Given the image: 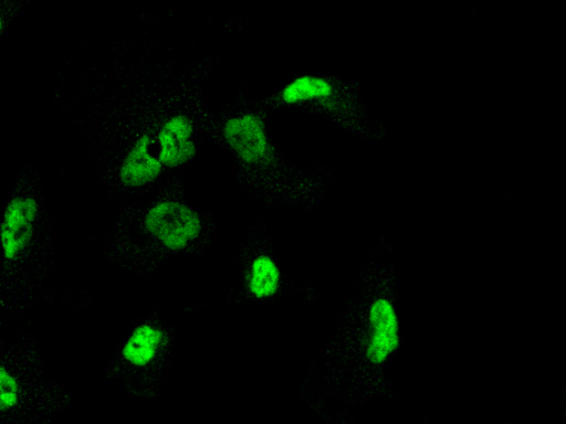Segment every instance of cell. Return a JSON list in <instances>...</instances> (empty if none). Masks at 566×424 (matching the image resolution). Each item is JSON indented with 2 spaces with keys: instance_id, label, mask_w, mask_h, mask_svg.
<instances>
[{
  "instance_id": "cell-2",
  "label": "cell",
  "mask_w": 566,
  "mask_h": 424,
  "mask_svg": "<svg viewBox=\"0 0 566 424\" xmlns=\"http://www.w3.org/2000/svg\"><path fill=\"white\" fill-rule=\"evenodd\" d=\"M402 341L401 316L388 296H376L367 306L363 354L367 363L381 367L390 361Z\"/></svg>"
},
{
  "instance_id": "cell-5",
  "label": "cell",
  "mask_w": 566,
  "mask_h": 424,
  "mask_svg": "<svg viewBox=\"0 0 566 424\" xmlns=\"http://www.w3.org/2000/svg\"><path fill=\"white\" fill-rule=\"evenodd\" d=\"M156 153L164 168L176 169L188 163L197 152L195 125L185 114H175L159 126Z\"/></svg>"
},
{
  "instance_id": "cell-8",
  "label": "cell",
  "mask_w": 566,
  "mask_h": 424,
  "mask_svg": "<svg viewBox=\"0 0 566 424\" xmlns=\"http://www.w3.org/2000/svg\"><path fill=\"white\" fill-rule=\"evenodd\" d=\"M335 85L326 77L315 74H301L290 80L280 91V99L285 105L308 103L328 104L336 98Z\"/></svg>"
},
{
  "instance_id": "cell-7",
  "label": "cell",
  "mask_w": 566,
  "mask_h": 424,
  "mask_svg": "<svg viewBox=\"0 0 566 424\" xmlns=\"http://www.w3.org/2000/svg\"><path fill=\"white\" fill-rule=\"evenodd\" d=\"M166 340L164 330L154 324L136 326L120 347V357L134 368L151 364L160 353Z\"/></svg>"
},
{
  "instance_id": "cell-6",
  "label": "cell",
  "mask_w": 566,
  "mask_h": 424,
  "mask_svg": "<svg viewBox=\"0 0 566 424\" xmlns=\"http://www.w3.org/2000/svg\"><path fill=\"white\" fill-rule=\"evenodd\" d=\"M154 144V137L144 132L130 145L118 168V180L123 186L139 188L160 177L164 167L153 149Z\"/></svg>"
},
{
  "instance_id": "cell-9",
  "label": "cell",
  "mask_w": 566,
  "mask_h": 424,
  "mask_svg": "<svg viewBox=\"0 0 566 424\" xmlns=\"http://www.w3.org/2000/svg\"><path fill=\"white\" fill-rule=\"evenodd\" d=\"M280 268L270 255L255 256L245 274L247 292L255 299L274 296L280 287Z\"/></svg>"
},
{
  "instance_id": "cell-11",
  "label": "cell",
  "mask_w": 566,
  "mask_h": 424,
  "mask_svg": "<svg viewBox=\"0 0 566 424\" xmlns=\"http://www.w3.org/2000/svg\"><path fill=\"white\" fill-rule=\"evenodd\" d=\"M3 29H4V18H3V15L0 12V35H1L2 31H3Z\"/></svg>"
},
{
  "instance_id": "cell-10",
  "label": "cell",
  "mask_w": 566,
  "mask_h": 424,
  "mask_svg": "<svg viewBox=\"0 0 566 424\" xmlns=\"http://www.w3.org/2000/svg\"><path fill=\"white\" fill-rule=\"evenodd\" d=\"M22 399V384L17 374L0 363V413L18 407Z\"/></svg>"
},
{
  "instance_id": "cell-3",
  "label": "cell",
  "mask_w": 566,
  "mask_h": 424,
  "mask_svg": "<svg viewBox=\"0 0 566 424\" xmlns=\"http://www.w3.org/2000/svg\"><path fill=\"white\" fill-rule=\"evenodd\" d=\"M40 203L31 194H17L6 203L0 216V254L4 262L19 261L34 239Z\"/></svg>"
},
{
  "instance_id": "cell-4",
  "label": "cell",
  "mask_w": 566,
  "mask_h": 424,
  "mask_svg": "<svg viewBox=\"0 0 566 424\" xmlns=\"http://www.w3.org/2000/svg\"><path fill=\"white\" fill-rule=\"evenodd\" d=\"M227 146L245 165L260 166L272 158V146L263 119L253 113L227 118L222 125Z\"/></svg>"
},
{
  "instance_id": "cell-1",
  "label": "cell",
  "mask_w": 566,
  "mask_h": 424,
  "mask_svg": "<svg viewBox=\"0 0 566 424\" xmlns=\"http://www.w3.org/2000/svg\"><path fill=\"white\" fill-rule=\"evenodd\" d=\"M144 226L160 246L170 251L187 248L199 237L202 230L197 211L171 199L151 204L144 216Z\"/></svg>"
}]
</instances>
